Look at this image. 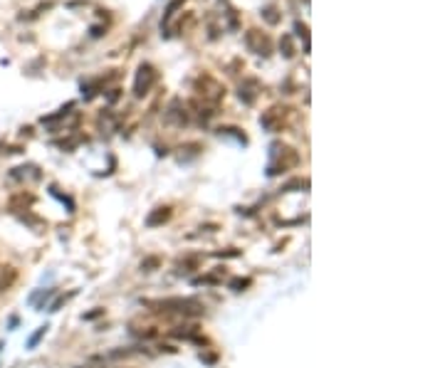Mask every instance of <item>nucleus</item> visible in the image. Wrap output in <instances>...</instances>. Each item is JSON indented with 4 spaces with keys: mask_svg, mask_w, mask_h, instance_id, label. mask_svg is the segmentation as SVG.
<instances>
[{
    "mask_svg": "<svg viewBox=\"0 0 445 368\" xmlns=\"http://www.w3.org/2000/svg\"><path fill=\"white\" fill-rule=\"evenodd\" d=\"M153 307H158V312L181 314V317H198V314H203V307L196 299H163V302H156Z\"/></svg>",
    "mask_w": 445,
    "mask_h": 368,
    "instance_id": "f257e3e1",
    "label": "nucleus"
},
{
    "mask_svg": "<svg viewBox=\"0 0 445 368\" xmlns=\"http://www.w3.org/2000/svg\"><path fill=\"white\" fill-rule=\"evenodd\" d=\"M153 82V70L149 65H144L142 70H139V77H137V84H134V94L137 96H144L149 91V87H151Z\"/></svg>",
    "mask_w": 445,
    "mask_h": 368,
    "instance_id": "f03ea898",
    "label": "nucleus"
},
{
    "mask_svg": "<svg viewBox=\"0 0 445 368\" xmlns=\"http://www.w3.org/2000/svg\"><path fill=\"white\" fill-rule=\"evenodd\" d=\"M13 181H40V171L37 166H18L11 171Z\"/></svg>",
    "mask_w": 445,
    "mask_h": 368,
    "instance_id": "7ed1b4c3",
    "label": "nucleus"
},
{
    "mask_svg": "<svg viewBox=\"0 0 445 368\" xmlns=\"http://www.w3.org/2000/svg\"><path fill=\"white\" fill-rule=\"evenodd\" d=\"M168 217H171V208H156V210H153L151 215L146 217V225L149 227H158V225H163Z\"/></svg>",
    "mask_w": 445,
    "mask_h": 368,
    "instance_id": "20e7f679",
    "label": "nucleus"
},
{
    "mask_svg": "<svg viewBox=\"0 0 445 368\" xmlns=\"http://www.w3.org/2000/svg\"><path fill=\"white\" fill-rule=\"evenodd\" d=\"M15 279H18L15 267H6V269H3V272H0V292L11 289L13 284H15Z\"/></svg>",
    "mask_w": 445,
    "mask_h": 368,
    "instance_id": "39448f33",
    "label": "nucleus"
},
{
    "mask_svg": "<svg viewBox=\"0 0 445 368\" xmlns=\"http://www.w3.org/2000/svg\"><path fill=\"white\" fill-rule=\"evenodd\" d=\"M45 334H47V326H40V329H37V331L32 334L30 338H27V348H35L37 343L42 341V336H45Z\"/></svg>",
    "mask_w": 445,
    "mask_h": 368,
    "instance_id": "423d86ee",
    "label": "nucleus"
},
{
    "mask_svg": "<svg viewBox=\"0 0 445 368\" xmlns=\"http://www.w3.org/2000/svg\"><path fill=\"white\" fill-rule=\"evenodd\" d=\"M47 297H52V289H42V292L32 294V297H30V304H32V307H37V304H40L42 299H47Z\"/></svg>",
    "mask_w": 445,
    "mask_h": 368,
    "instance_id": "0eeeda50",
    "label": "nucleus"
},
{
    "mask_svg": "<svg viewBox=\"0 0 445 368\" xmlns=\"http://www.w3.org/2000/svg\"><path fill=\"white\" fill-rule=\"evenodd\" d=\"M158 267V258H146L142 262V272H153Z\"/></svg>",
    "mask_w": 445,
    "mask_h": 368,
    "instance_id": "6e6552de",
    "label": "nucleus"
},
{
    "mask_svg": "<svg viewBox=\"0 0 445 368\" xmlns=\"http://www.w3.org/2000/svg\"><path fill=\"white\" fill-rule=\"evenodd\" d=\"M250 279H233V282H230V289H235V292H243L245 287H250Z\"/></svg>",
    "mask_w": 445,
    "mask_h": 368,
    "instance_id": "1a4fd4ad",
    "label": "nucleus"
},
{
    "mask_svg": "<svg viewBox=\"0 0 445 368\" xmlns=\"http://www.w3.org/2000/svg\"><path fill=\"white\" fill-rule=\"evenodd\" d=\"M70 297H72V294H70ZM70 297H60V299H57V302H55V304H52V307H50V312H57V309H60L62 304H65V302H67V299H70Z\"/></svg>",
    "mask_w": 445,
    "mask_h": 368,
    "instance_id": "9d476101",
    "label": "nucleus"
},
{
    "mask_svg": "<svg viewBox=\"0 0 445 368\" xmlns=\"http://www.w3.org/2000/svg\"><path fill=\"white\" fill-rule=\"evenodd\" d=\"M238 250H230V253H218V258H238Z\"/></svg>",
    "mask_w": 445,
    "mask_h": 368,
    "instance_id": "9b49d317",
    "label": "nucleus"
}]
</instances>
